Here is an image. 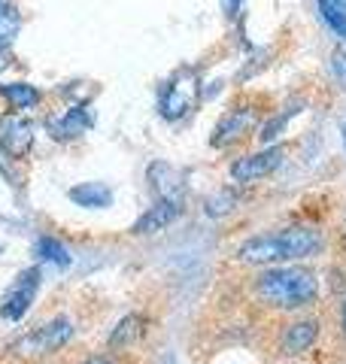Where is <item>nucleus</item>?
<instances>
[{"label": "nucleus", "instance_id": "1", "mask_svg": "<svg viewBox=\"0 0 346 364\" xmlns=\"http://www.w3.org/2000/svg\"><path fill=\"white\" fill-rule=\"evenodd\" d=\"M319 252H322V234L316 228L298 225V228H285V231L249 237L240 246V261H246V264H283V261L313 258Z\"/></svg>", "mask_w": 346, "mask_h": 364}, {"label": "nucleus", "instance_id": "2", "mask_svg": "<svg viewBox=\"0 0 346 364\" xmlns=\"http://www.w3.org/2000/svg\"><path fill=\"white\" fill-rule=\"evenodd\" d=\"M256 294L273 310H301L319 298V282L304 267H271L256 282Z\"/></svg>", "mask_w": 346, "mask_h": 364}, {"label": "nucleus", "instance_id": "3", "mask_svg": "<svg viewBox=\"0 0 346 364\" xmlns=\"http://www.w3.org/2000/svg\"><path fill=\"white\" fill-rule=\"evenodd\" d=\"M201 100V79L194 67H179L158 91V112L167 122H179L182 116H189L194 104Z\"/></svg>", "mask_w": 346, "mask_h": 364}, {"label": "nucleus", "instance_id": "4", "mask_svg": "<svg viewBox=\"0 0 346 364\" xmlns=\"http://www.w3.org/2000/svg\"><path fill=\"white\" fill-rule=\"evenodd\" d=\"M256 124H258V109L256 107H234V109H228L225 116L216 122L210 146H213V149H228V146L246 140V136L256 131Z\"/></svg>", "mask_w": 346, "mask_h": 364}, {"label": "nucleus", "instance_id": "5", "mask_svg": "<svg viewBox=\"0 0 346 364\" xmlns=\"http://www.w3.org/2000/svg\"><path fill=\"white\" fill-rule=\"evenodd\" d=\"M37 291H40V270L37 267H25L13 279L9 291L4 294V304H0V318H6V322H19V318L31 310Z\"/></svg>", "mask_w": 346, "mask_h": 364}, {"label": "nucleus", "instance_id": "6", "mask_svg": "<svg viewBox=\"0 0 346 364\" xmlns=\"http://www.w3.org/2000/svg\"><path fill=\"white\" fill-rule=\"evenodd\" d=\"M0 149L9 158H28L33 149V122L21 112H6L0 119Z\"/></svg>", "mask_w": 346, "mask_h": 364}, {"label": "nucleus", "instance_id": "7", "mask_svg": "<svg viewBox=\"0 0 346 364\" xmlns=\"http://www.w3.org/2000/svg\"><path fill=\"white\" fill-rule=\"evenodd\" d=\"M73 337V325L67 322V318H52V322H46L43 328L37 331H31L25 340L19 343L21 352H33V355H49V352H58L67 340Z\"/></svg>", "mask_w": 346, "mask_h": 364}, {"label": "nucleus", "instance_id": "8", "mask_svg": "<svg viewBox=\"0 0 346 364\" xmlns=\"http://www.w3.org/2000/svg\"><path fill=\"white\" fill-rule=\"evenodd\" d=\"M280 164H283V149L280 146H271V149H264V152L237 158V161L231 164V179L234 182H256V179L271 176Z\"/></svg>", "mask_w": 346, "mask_h": 364}, {"label": "nucleus", "instance_id": "9", "mask_svg": "<svg viewBox=\"0 0 346 364\" xmlns=\"http://www.w3.org/2000/svg\"><path fill=\"white\" fill-rule=\"evenodd\" d=\"M91 109L85 104H76V107H67L64 112L46 119V131H49L55 140H76L91 128Z\"/></svg>", "mask_w": 346, "mask_h": 364}, {"label": "nucleus", "instance_id": "10", "mask_svg": "<svg viewBox=\"0 0 346 364\" xmlns=\"http://www.w3.org/2000/svg\"><path fill=\"white\" fill-rule=\"evenodd\" d=\"M179 213H182V200H161L155 207H149L140 219H137V225L131 228L134 234H155V231H164V228L170 222H177L179 219Z\"/></svg>", "mask_w": 346, "mask_h": 364}, {"label": "nucleus", "instance_id": "11", "mask_svg": "<svg viewBox=\"0 0 346 364\" xmlns=\"http://www.w3.org/2000/svg\"><path fill=\"white\" fill-rule=\"evenodd\" d=\"M149 182H152V188L158 191L161 200H182V198H186L182 176L170 164H152V167H149Z\"/></svg>", "mask_w": 346, "mask_h": 364}, {"label": "nucleus", "instance_id": "12", "mask_svg": "<svg viewBox=\"0 0 346 364\" xmlns=\"http://www.w3.org/2000/svg\"><path fill=\"white\" fill-rule=\"evenodd\" d=\"M70 200L76 207H88V210H103L112 203V191L103 182H79L70 188Z\"/></svg>", "mask_w": 346, "mask_h": 364}, {"label": "nucleus", "instance_id": "13", "mask_svg": "<svg viewBox=\"0 0 346 364\" xmlns=\"http://www.w3.org/2000/svg\"><path fill=\"white\" fill-rule=\"evenodd\" d=\"M316 334H319V325L316 322H295L288 325V331L283 337V349L288 352V355H298V352H307L310 346L316 343Z\"/></svg>", "mask_w": 346, "mask_h": 364}, {"label": "nucleus", "instance_id": "14", "mask_svg": "<svg viewBox=\"0 0 346 364\" xmlns=\"http://www.w3.org/2000/svg\"><path fill=\"white\" fill-rule=\"evenodd\" d=\"M21 31V13L13 0H0V52H6L16 43Z\"/></svg>", "mask_w": 346, "mask_h": 364}, {"label": "nucleus", "instance_id": "15", "mask_svg": "<svg viewBox=\"0 0 346 364\" xmlns=\"http://www.w3.org/2000/svg\"><path fill=\"white\" fill-rule=\"evenodd\" d=\"M0 97H6L16 109H33L40 104V91L28 82H0Z\"/></svg>", "mask_w": 346, "mask_h": 364}, {"label": "nucleus", "instance_id": "16", "mask_svg": "<svg viewBox=\"0 0 346 364\" xmlns=\"http://www.w3.org/2000/svg\"><path fill=\"white\" fill-rule=\"evenodd\" d=\"M143 318L140 316H128V318H122L119 322V328L110 334V349H128V346H134V340L140 337V331H143Z\"/></svg>", "mask_w": 346, "mask_h": 364}, {"label": "nucleus", "instance_id": "17", "mask_svg": "<svg viewBox=\"0 0 346 364\" xmlns=\"http://www.w3.org/2000/svg\"><path fill=\"white\" fill-rule=\"evenodd\" d=\"M37 255L43 261H49V264L61 267V270L70 267V252H67V249L58 243L55 237H40V240H37Z\"/></svg>", "mask_w": 346, "mask_h": 364}, {"label": "nucleus", "instance_id": "18", "mask_svg": "<svg viewBox=\"0 0 346 364\" xmlns=\"http://www.w3.org/2000/svg\"><path fill=\"white\" fill-rule=\"evenodd\" d=\"M316 6H319V18L325 21L340 40H346V9H340L334 0H316Z\"/></svg>", "mask_w": 346, "mask_h": 364}, {"label": "nucleus", "instance_id": "19", "mask_svg": "<svg viewBox=\"0 0 346 364\" xmlns=\"http://www.w3.org/2000/svg\"><path fill=\"white\" fill-rule=\"evenodd\" d=\"M234 203H237V195H231V188H225V191H219L213 200H206L204 213L213 215V219H219V215H225V213L234 210Z\"/></svg>", "mask_w": 346, "mask_h": 364}, {"label": "nucleus", "instance_id": "20", "mask_svg": "<svg viewBox=\"0 0 346 364\" xmlns=\"http://www.w3.org/2000/svg\"><path fill=\"white\" fill-rule=\"evenodd\" d=\"M331 70H334V76H337L340 79V82L346 85V55L337 49V52H334L331 55Z\"/></svg>", "mask_w": 346, "mask_h": 364}, {"label": "nucleus", "instance_id": "21", "mask_svg": "<svg viewBox=\"0 0 346 364\" xmlns=\"http://www.w3.org/2000/svg\"><path fill=\"white\" fill-rule=\"evenodd\" d=\"M240 6H243V0H222V9H225L228 18H234L240 13Z\"/></svg>", "mask_w": 346, "mask_h": 364}, {"label": "nucleus", "instance_id": "22", "mask_svg": "<svg viewBox=\"0 0 346 364\" xmlns=\"http://www.w3.org/2000/svg\"><path fill=\"white\" fill-rule=\"evenodd\" d=\"M83 364H119V361L110 358V355H95V358H88V361H83Z\"/></svg>", "mask_w": 346, "mask_h": 364}, {"label": "nucleus", "instance_id": "23", "mask_svg": "<svg viewBox=\"0 0 346 364\" xmlns=\"http://www.w3.org/2000/svg\"><path fill=\"white\" fill-rule=\"evenodd\" d=\"M334 4H337L340 9H346V0H334Z\"/></svg>", "mask_w": 346, "mask_h": 364}, {"label": "nucleus", "instance_id": "24", "mask_svg": "<svg viewBox=\"0 0 346 364\" xmlns=\"http://www.w3.org/2000/svg\"><path fill=\"white\" fill-rule=\"evenodd\" d=\"M343 143H346V124H343Z\"/></svg>", "mask_w": 346, "mask_h": 364}, {"label": "nucleus", "instance_id": "25", "mask_svg": "<svg viewBox=\"0 0 346 364\" xmlns=\"http://www.w3.org/2000/svg\"><path fill=\"white\" fill-rule=\"evenodd\" d=\"M343 328H346V313H343Z\"/></svg>", "mask_w": 346, "mask_h": 364}]
</instances>
